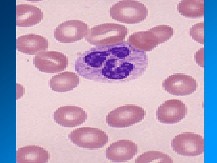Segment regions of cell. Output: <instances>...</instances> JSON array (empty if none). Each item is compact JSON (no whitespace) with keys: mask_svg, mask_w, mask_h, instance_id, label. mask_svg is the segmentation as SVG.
I'll use <instances>...</instances> for the list:
<instances>
[{"mask_svg":"<svg viewBox=\"0 0 217 163\" xmlns=\"http://www.w3.org/2000/svg\"><path fill=\"white\" fill-rule=\"evenodd\" d=\"M137 51L126 41L111 47L90 49L78 55L75 70L84 78L102 82L137 79L140 70Z\"/></svg>","mask_w":217,"mask_h":163,"instance_id":"1","label":"cell"},{"mask_svg":"<svg viewBox=\"0 0 217 163\" xmlns=\"http://www.w3.org/2000/svg\"><path fill=\"white\" fill-rule=\"evenodd\" d=\"M127 34V28L124 25L105 23L90 29L86 40L97 47H111L122 43Z\"/></svg>","mask_w":217,"mask_h":163,"instance_id":"2","label":"cell"},{"mask_svg":"<svg viewBox=\"0 0 217 163\" xmlns=\"http://www.w3.org/2000/svg\"><path fill=\"white\" fill-rule=\"evenodd\" d=\"M173 29L168 25L156 26L147 31L136 32L130 35L126 41L133 47L141 51L153 49L164 43L173 36Z\"/></svg>","mask_w":217,"mask_h":163,"instance_id":"3","label":"cell"},{"mask_svg":"<svg viewBox=\"0 0 217 163\" xmlns=\"http://www.w3.org/2000/svg\"><path fill=\"white\" fill-rule=\"evenodd\" d=\"M110 17L117 21L127 24L139 23L148 16V9L139 1H119L110 7Z\"/></svg>","mask_w":217,"mask_h":163,"instance_id":"4","label":"cell"},{"mask_svg":"<svg viewBox=\"0 0 217 163\" xmlns=\"http://www.w3.org/2000/svg\"><path fill=\"white\" fill-rule=\"evenodd\" d=\"M68 138L77 146L90 149H100L108 142V134L101 129L91 127H82L73 129Z\"/></svg>","mask_w":217,"mask_h":163,"instance_id":"5","label":"cell"},{"mask_svg":"<svg viewBox=\"0 0 217 163\" xmlns=\"http://www.w3.org/2000/svg\"><path fill=\"white\" fill-rule=\"evenodd\" d=\"M146 114V111L141 107L125 104L111 111L106 116V122L111 127H128L141 121Z\"/></svg>","mask_w":217,"mask_h":163,"instance_id":"6","label":"cell"},{"mask_svg":"<svg viewBox=\"0 0 217 163\" xmlns=\"http://www.w3.org/2000/svg\"><path fill=\"white\" fill-rule=\"evenodd\" d=\"M171 147L178 154L196 156L204 152V139L193 133L179 134L171 140Z\"/></svg>","mask_w":217,"mask_h":163,"instance_id":"7","label":"cell"},{"mask_svg":"<svg viewBox=\"0 0 217 163\" xmlns=\"http://www.w3.org/2000/svg\"><path fill=\"white\" fill-rule=\"evenodd\" d=\"M33 64L39 71L46 73H55L66 69L68 65V58L61 52L43 51L35 55Z\"/></svg>","mask_w":217,"mask_h":163,"instance_id":"8","label":"cell"},{"mask_svg":"<svg viewBox=\"0 0 217 163\" xmlns=\"http://www.w3.org/2000/svg\"><path fill=\"white\" fill-rule=\"evenodd\" d=\"M90 30L85 22L69 20L59 24L54 30V38L62 43H72L86 37Z\"/></svg>","mask_w":217,"mask_h":163,"instance_id":"9","label":"cell"},{"mask_svg":"<svg viewBox=\"0 0 217 163\" xmlns=\"http://www.w3.org/2000/svg\"><path fill=\"white\" fill-rule=\"evenodd\" d=\"M198 86L196 79L185 74H174L168 76L162 82L165 91L172 95H189L196 91Z\"/></svg>","mask_w":217,"mask_h":163,"instance_id":"10","label":"cell"},{"mask_svg":"<svg viewBox=\"0 0 217 163\" xmlns=\"http://www.w3.org/2000/svg\"><path fill=\"white\" fill-rule=\"evenodd\" d=\"M187 114V107L181 100L172 99L164 101L156 110V118L166 124L181 121Z\"/></svg>","mask_w":217,"mask_h":163,"instance_id":"11","label":"cell"},{"mask_svg":"<svg viewBox=\"0 0 217 163\" xmlns=\"http://www.w3.org/2000/svg\"><path fill=\"white\" fill-rule=\"evenodd\" d=\"M87 119V112L83 108L76 106H62L54 113V121L64 127L81 125Z\"/></svg>","mask_w":217,"mask_h":163,"instance_id":"12","label":"cell"},{"mask_svg":"<svg viewBox=\"0 0 217 163\" xmlns=\"http://www.w3.org/2000/svg\"><path fill=\"white\" fill-rule=\"evenodd\" d=\"M137 145L128 140H118L106 150V156L113 162H124L131 160L137 153Z\"/></svg>","mask_w":217,"mask_h":163,"instance_id":"13","label":"cell"},{"mask_svg":"<svg viewBox=\"0 0 217 163\" xmlns=\"http://www.w3.org/2000/svg\"><path fill=\"white\" fill-rule=\"evenodd\" d=\"M47 39L34 34L23 35L16 39V49L21 53L34 55L47 50Z\"/></svg>","mask_w":217,"mask_h":163,"instance_id":"14","label":"cell"},{"mask_svg":"<svg viewBox=\"0 0 217 163\" xmlns=\"http://www.w3.org/2000/svg\"><path fill=\"white\" fill-rule=\"evenodd\" d=\"M43 18V12L37 6L27 4L16 5V26L29 27L41 22Z\"/></svg>","mask_w":217,"mask_h":163,"instance_id":"15","label":"cell"},{"mask_svg":"<svg viewBox=\"0 0 217 163\" xmlns=\"http://www.w3.org/2000/svg\"><path fill=\"white\" fill-rule=\"evenodd\" d=\"M49 158L48 151L38 146H25L16 151L18 163H45Z\"/></svg>","mask_w":217,"mask_h":163,"instance_id":"16","label":"cell"},{"mask_svg":"<svg viewBox=\"0 0 217 163\" xmlns=\"http://www.w3.org/2000/svg\"><path fill=\"white\" fill-rule=\"evenodd\" d=\"M79 83L77 74L66 71L52 76L49 81V87L58 92H65L77 87Z\"/></svg>","mask_w":217,"mask_h":163,"instance_id":"17","label":"cell"},{"mask_svg":"<svg viewBox=\"0 0 217 163\" xmlns=\"http://www.w3.org/2000/svg\"><path fill=\"white\" fill-rule=\"evenodd\" d=\"M179 13L186 17L198 18L204 16V0H182L177 5Z\"/></svg>","mask_w":217,"mask_h":163,"instance_id":"18","label":"cell"},{"mask_svg":"<svg viewBox=\"0 0 217 163\" xmlns=\"http://www.w3.org/2000/svg\"><path fill=\"white\" fill-rule=\"evenodd\" d=\"M173 163V158L166 154L159 151H146L140 155L135 163Z\"/></svg>","mask_w":217,"mask_h":163,"instance_id":"19","label":"cell"},{"mask_svg":"<svg viewBox=\"0 0 217 163\" xmlns=\"http://www.w3.org/2000/svg\"><path fill=\"white\" fill-rule=\"evenodd\" d=\"M189 34L192 39L201 44H204V22L197 23L190 28Z\"/></svg>","mask_w":217,"mask_h":163,"instance_id":"20","label":"cell"},{"mask_svg":"<svg viewBox=\"0 0 217 163\" xmlns=\"http://www.w3.org/2000/svg\"><path fill=\"white\" fill-rule=\"evenodd\" d=\"M204 47L200 48L194 54V61L200 67H204Z\"/></svg>","mask_w":217,"mask_h":163,"instance_id":"21","label":"cell"}]
</instances>
